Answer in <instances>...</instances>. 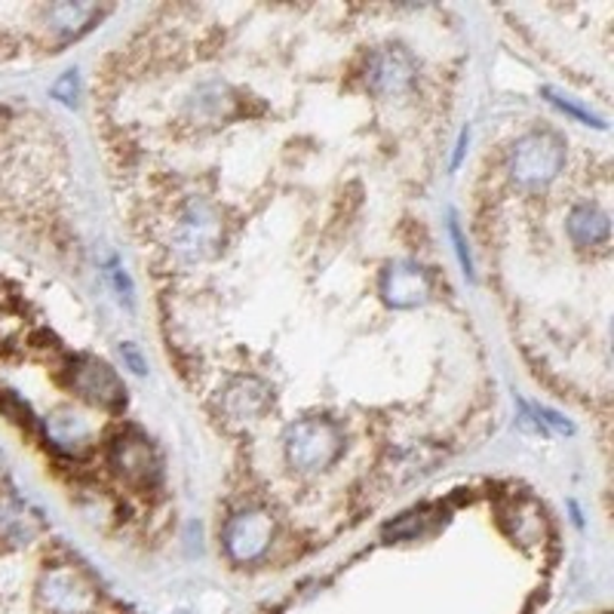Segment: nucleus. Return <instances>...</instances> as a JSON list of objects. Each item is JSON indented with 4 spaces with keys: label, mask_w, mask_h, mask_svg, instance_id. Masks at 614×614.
<instances>
[{
    "label": "nucleus",
    "mask_w": 614,
    "mask_h": 614,
    "mask_svg": "<svg viewBox=\"0 0 614 614\" xmlns=\"http://www.w3.org/2000/svg\"><path fill=\"white\" fill-rule=\"evenodd\" d=\"M283 452H286L289 467L298 470V474H320V470H329L341 458L345 433L332 419L310 415V419L295 421V424L286 427Z\"/></svg>",
    "instance_id": "1"
},
{
    "label": "nucleus",
    "mask_w": 614,
    "mask_h": 614,
    "mask_svg": "<svg viewBox=\"0 0 614 614\" xmlns=\"http://www.w3.org/2000/svg\"><path fill=\"white\" fill-rule=\"evenodd\" d=\"M565 163V145L557 133L534 129L526 133L510 151V176L522 188H544L559 176Z\"/></svg>",
    "instance_id": "2"
},
{
    "label": "nucleus",
    "mask_w": 614,
    "mask_h": 614,
    "mask_svg": "<svg viewBox=\"0 0 614 614\" xmlns=\"http://www.w3.org/2000/svg\"><path fill=\"white\" fill-rule=\"evenodd\" d=\"M176 252L182 255L184 262H203L215 255V250L222 246V215L212 207L210 200L194 197L179 215L176 224Z\"/></svg>",
    "instance_id": "3"
},
{
    "label": "nucleus",
    "mask_w": 614,
    "mask_h": 614,
    "mask_svg": "<svg viewBox=\"0 0 614 614\" xmlns=\"http://www.w3.org/2000/svg\"><path fill=\"white\" fill-rule=\"evenodd\" d=\"M274 517L262 510V507H246L224 522L222 541L227 557L240 562V565H252L265 557L271 544H274Z\"/></svg>",
    "instance_id": "4"
},
{
    "label": "nucleus",
    "mask_w": 614,
    "mask_h": 614,
    "mask_svg": "<svg viewBox=\"0 0 614 614\" xmlns=\"http://www.w3.org/2000/svg\"><path fill=\"white\" fill-rule=\"evenodd\" d=\"M68 384L84 403L96 405V409H120L126 403L120 375L108 363L96 360V357H77L71 363Z\"/></svg>",
    "instance_id": "5"
},
{
    "label": "nucleus",
    "mask_w": 614,
    "mask_h": 614,
    "mask_svg": "<svg viewBox=\"0 0 614 614\" xmlns=\"http://www.w3.org/2000/svg\"><path fill=\"white\" fill-rule=\"evenodd\" d=\"M415 59L403 46H381L369 56L366 65V84L381 98H400L415 84Z\"/></svg>",
    "instance_id": "6"
},
{
    "label": "nucleus",
    "mask_w": 614,
    "mask_h": 614,
    "mask_svg": "<svg viewBox=\"0 0 614 614\" xmlns=\"http://www.w3.org/2000/svg\"><path fill=\"white\" fill-rule=\"evenodd\" d=\"M433 293L431 271L412 258L391 262L381 274V298L396 310H412L421 307Z\"/></svg>",
    "instance_id": "7"
},
{
    "label": "nucleus",
    "mask_w": 614,
    "mask_h": 614,
    "mask_svg": "<svg viewBox=\"0 0 614 614\" xmlns=\"http://www.w3.org/2000/svg\"><path fill=\"white\" fill-rule=\"evenodd\" d=\"M41 600L53 614H93L96 590L74 569H50L41 578Z\"/></svg>",
    "instance_id": "8"
},
{
    "label": "nucleus",
    "mask_w": 614,
    "mask_h": 614,
    "mask_svg": "<svg viewBox=\"0 0 614 614\" xmlns=\"http://www.w3.org/2000/svg\"><path fill=\"white\" fill-rule=\"evenodd\" d=\"M108 458H112L114 470L124 476L126 483H133V486H151L154 479L160 476L157 448H154L151 440L141 436L139 431L120 433L112 443Z\"/></svg>",
    "instance_id": "9"
},
{
    "label": "nucleus",
    "mask_w": 614,
    "mask_h": 614,
    "mask_svg": "<svg viewBox=\"0 0 614 614\" xmlns=\"http://www.w3.org/2000/svg\"><path fill=\"white\" fill-rule=\"evenodd\" d=\"M271 405V388L258 378H234L222 393V412L231 424H252L267 412Z\"/></svg>",
    "instance_id": "10"
},
{
    "label": "nucleus",
    "mask_w": 614,
    "mask_h": 614,
    "mask_svg": "<svg viewBox=\"0 0 614 614\" xmlns=\"http://www.w3.org/2000/svg\"><path fill=\"white\" fill-rule=\"evenodd\" d=\"M43 431H46L50 446L68 458H81L86 448L93 446V424L74 409H56L53 415H46Z\"/></svg>",
    "instance_id": "11"
},
{
    "label": "nucleus",
    "mask_w": 614,
    "mask_h": 614,
    "mask_svg": "<svg viewBox=\"0 0 614 614\" xmlns=\"http://www.w3.org/2000/svg\"><path fill=\"white\" fill-rule=\"evenodd\" d=\"M608 215L596 207V203H581L574 207L572 215H569V237L578 243V246H596V243H605L608 240Z\"/></svg>",
    "instance_id": "12"
},
{
    "label": "nucleus",
    "mask_w": 614,
    "mask_h": 614,
    "mask_svg": "<svg viewBox=\"0 0 614 614\" xmlns=\"http://www.w3.org/2000/svg\"><path fill=\"white\" fill-rule=\"evenodd\" d=\"M98 15V7L93 3H59L50 10V19H53V29L62 34V38H77L84 34L93 19Z\"/></svg>",
    "instance_id": "13"
},
{
    "label": "nucleus",
    "mask_w": 614,
    "mask_h": 614,
    "mask_svg": "<svg viewBox=\"0 0 614 614\" xmlns=\"http://www.w3.org/2000/svg\"><path fill=\"white\" fill-rule=\"evenodd\" d=\"M0 529L3 534L10 538V541H25L29 544L31 538H34V531H38V522L34 517H29V510H22V507H3L0 510Z\"/></svg>",
    "instance_id": "14"
},
{
    "label": "nucleus",
    "mask_w": 614,
    "mask_h": 614,
    "mask_svg": "<svg viewBox=\"0 0 614 614\" xmlns=\"http://www.w3.org/2000/svg\"><path fill=\"white\" fill-rule=\"evenodd\" d=\"M227 105H231V98H227L224 86H203L194 96V114L203 117V120H219V117H224Z\"/></svg>",
    "instance_id": "15"
},
{
    "label": "nucleus",
    "mask_w": 614,
    "mask_h": 614,
    "mask_svg": "<svg viewBox=\"0 0 614 614\" xmlns=\"http://www.w3.org/2000/svg\"><path fill=\"white\" fill-rule=\"evenodd\" d=\"M544 96L550 98V102H553L562 114H569V117H574V120H581V124H586V126H600L602 129L600 117H596L593 112H586V108H581L574 98L562 96V93H557V89H544Z\"/></svg>",
    "instance_id": "16"
},
{
    "label": "nucleus",
    "mask_w": 614,
    "mask_h": 614,
    "mask_svg": "<svg viewBox=\"0 0 614 614\" xmlns=\"http://www.w3.org/2000/svg\"><path fill=\"white\" fill-rule=\"evenodd\" d=\"M77 93H81V81H77V71H65L53 84V96L62 102V105H77Z\"/></svg>",
    "instance_id": "17"
},
{
    "label": "nucleus",
    "mask_w": 614,
    "mask_h": 614,
    "mask_svg": "<svg viewBox=\"0 0 614 614\" xmlns=\"http://www.w3.org/2000/svg\"><path fill=\"white\" fill-rule=\"evenodd\" d=\"M424 522H427V514H424V510H421V514L415 510V514H405V517L388 531H391L393 538H409V541H412V538H419L421 531H424Z\"/></svg>",
    "instance_id": "18"
},
{
    "label": "nucleus",
    "mask_w": 614,
    "mask_h": 614,
    "mask_svg": "<svg viewBox=\"0 0 614 614\" xmlns=\"http://www.w3.org/2000/svg\"><path fill=\"white\" fill-rule=\"evenodd\" d=\"M448 234H452V243H455V252H458V262L464 267V274L474 277V258H470V250H467V240L460 237V227L455 215L448 219Z\"/></svg>",
    "instance_id": "19"
},
{
    "label": "nucleus",
    "mask_w": 614,
    "mask_h": 614,
    "mask_svg": "<svg viewBox=\"0 0 614 614\" xmlns=\"http://www.w3.org/2000/svg\"><path fill=\"white\" fill-rule=\"evenodd\" d=\"M120 357H124V363L136 372V375H145L148 372V366L141 360V353L136 350V345H120Z\"/></svg>",
    "instance_id": "20"
},
{
    "label": "nucleus",
    "mask_w": 614,
    "mask_h": 614,
    "mask_svg": "<svg viewBox=\"0 0 614 614\" xmlns=\"http://www.w3.org/2000/svg\"><path fill=\"white\" fill-rule=\"evenodd\" d=\"M112 279L114 286H117V293H124L126 301H133V286H129V277L124 274V267L112 265Z\"/></svg>",
    "instance_id": "21"
},
{
    "label": "nucleus",
    "mask_w": 614,
    "mask_h": 614,
    "mask_svg": "<svg viewBox=\"0 0 614 614\" xmlns=\"http://www.w3.org/2000/svg\"><path fill=\"white\" fill-rule=\"evenodd\" d=\"M464 148H467V133H460L458 151H455V160H452V167H458V163H460V157H464Z\"/></svg>",
    "instance_id": "22"
},
{
    "label": "nucleus",
    "mask_w": 614,
    "mask_h": 614,
    "mask_svg": "<svg viewBox=\"0 0 614 614\" xmlns=\"http://www.w3.org/2000/svg\"><path fill=\"white\" fill-rule=\"evenodd\" d=\"M176 614H188V612H176Z\"/></svg>",
    "instance_id": "23"
}]
</instances>
